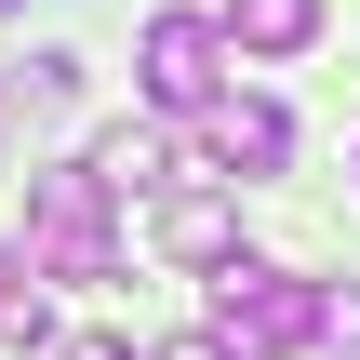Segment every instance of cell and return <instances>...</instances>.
<instances>
[{"label": "cell", "instance_id": "1", "mask_svg": "<svg viewBox=\"0 0 360 360\" xmlns=\"http://www.w3.org/2000/svg\"><path fill=\"white\" fill-rule=\"evenodd\" d=\"M120 187L94 174V160H53V174H27V267L40 281H120V214H107Z\"/></svg>", "mask_w": 360, "mask_h": 360}, {"label": "cell", "instance_id": "2", "mask_svg": "<svg viewBox=\"0 0 360 360\" xmlns=\"http://www.w3.org/2000/svg\"><path fill=\"white\" fill-rule=\"evenodd\" d=\"M214 334H227L240 360H294V347H321V281L227 254V267H214Z\"/></svg>", "mask_w": 360, "mask_h": 360}, {"label": "cell", "instance_id": "3", "mask_svg": "<svg viewBox=\"0 0 360 360\" xmlns=\"http://www.w3.org/2000/svg\"><path fill=\"white\" fill-rule=\"evenodd\" d=\"M227 53H240L227 13H147V27H134V80H147L160 120H200V107L227 94Z\"/></svg>", "mask_w": 360, "mask_h": 360}, {"label": "cell", "instance_id": "4", "mask_svg": "<svg viewBox=\"0 0 360 360\" xmlns=\"http://www.w3.org/2000/svg\"><path fill=\"white\" fill-rule=\"evenodd\" d=\"M200 160L240 174V187L281 174V160H294V107H281V94H214V107H200Z\"/></svg>", "mask_w": 360, "mask_h": 360}, {"label": "cell", "instance_id": "5", "mask_svg": "<svg viewBox=\"0 0 360 360\" xmlns=\"http://www.w3.org/2000/svg\"><path fill=\"white\" fill-rule=\"evenodd\" d=\"M160 254H174V267H227V254H240V200H214V187L160 200Z\"/></svg>", "mask_w": 360, "mask_h": 360}, {"label": "cell", "instance_id": "6", "mask_svg": "<svg viewBox=\"0 0 360 360\" xmlns=\"http://www.w3.org/2000/svg\"><path fill=\"white\" fill-rule=\"evenodd\" d=\"M94 174H107L120 200H134V187H174V134H160V120H120V134L94 147Z\"/></svg>", "mask_w": 360, "mask_h": 360}, {"label": "cell", "instance_id": "7", "mask_svg": "<svg viewBox=\"0 0 360 360\" xmlns=\"http://www.w3.org/2000/svg\"><path fill=\"white\" fill-rule=\"evenodd\" d=\"M227 40L240 53H307L321 40V0H227Z\"/></svg>", "mask_w": 360, "mask_h": 360}, {"label": "cell", "instance_id": "8", "mask_svg": "<svg viewBox=\"0 0 360 360\" xmlns=\"http://www.w3.org/2000/svg\"><path fill=\"white\" fill-rule=\"evenodd\" d=\"M67 94H80V53H40V67L13 80V107H67Z\"/></svg>", "mask_w": 360, "mask_h": 360}, {"label": "cell", "instance_id": "9", "mask_svg": "<svg viewBox=\"0 0 360 360\" xmlns=\"http://www.w3.org/2000/svg\"><path fill=\"white\" fill-rule=\"evenodd\" d=\"M321 347H334V360H360V281H347V294H321Z\"/></svg>", "mask_w": 360, "mask_h": 360}, {"label": "cell", "instance_id": "10", "mask_svg": "<svg viewBox=\"0 0 360 360\" xmlns=\"http://www.w3.org/2000/svg\"><path fill=\"white\" fill-rule=\"evenodd\" d=\"M27 294H40V267H27V254H0V321H13Z\"/></svg>", "mask_w": 360, "mask_h": 360}, {"label": "cell", "instance_id": "11", "mask_svg": "<svg viewBox=\"0 0 360 360\" xmlns=\"http://www.w3.org/2000/svg\"><path fill=\"white\" fill-rule=\"evenodd\" d=\"M160 360H240V347H227V334H174Z\"/></svg>", "mask_w": 360, "mask_h": 360}, {"label": "cell", "instance_id": "12", "mask_svg": "<svg viewBox=\"0 0 360 360\" xmlns=\"http://www.w3.org/2000/svg\"><path fill=\"white\" fill-rule=\"evenodd\" d=\"M67 360H134V347H120V334H80V347H67Z\"/></svg>", "mask_w": 360, "mask_h": 360}, {"label": "cell", "instance_id": "13", "mask_svg": "<svg viewBox=\"0 0 360 360\" xmlns=\"http://www.w3.org/2000/svg\"><path fill=\"white\" fill-rule=\"evenodd\" d=\"M0 13H27V0H0Z\"/></svg>", "mask_w": 360, "mask_h": 360}]
</instances>
